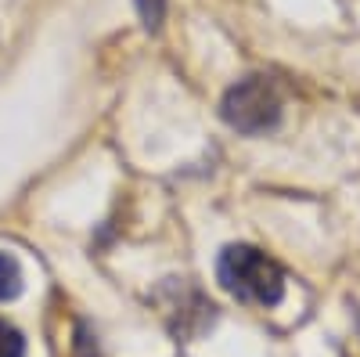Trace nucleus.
<instances>
[{"mask_svg":"<svg viewBox=\"0 0 360 357\" xmlns=\"http://www.w3.org/2000/svg\"><path fill=\"white\" fill-rule=\"evenodd\" d=\"M220 285L245 303L274 307L285 292V271L252 246H227L217 263Z\"/></svg>","mask_w":360,"mask_h":357,"instance_id":"obj_1","label":"nucleus"},{"mask_svg":"<svg viewBox=\"0 0 360 357\" xmlns=\"http://www.w3.org/2000/svg\"><path fill=\"white\" fill-rule=\"evenodd\" d=\"M224 119L242 130V134H259V130H270L281 119V91L274 80L266 76H249L242 83H234L231 91L224 94V105H220Z\"/></svg>","mask_w":360,"mask_h":357,"instance_id":"obj_2","label":"nucleus"},{"mask_svg":"<svg viewBox=\"0 0 360 357\" xmlns=\"http://www.w3.org/2000/svg\"><path fill=\"white\" fill-rule=\"evenodd\" d=\"M22 292V267L15 256L0 253V300H15Z\"/></svg>","mask_w":360,"mask_h":357,"instance_id":"obj_3","label":"nucleus"},{"mask_svg":"<svg viewBox=\"0 0 360 357\" xmlns=\"http://www.w3.org/2000/svg\"><path fill=\"white\" fill-rule=\"evenodd\" d=\"M0 357H25V339L8 321H0Z\"/></svg>","mask_w":360,"mask_h":357,"instance_id":"obj_4","label":"nucleus"},{"mask_svg":"<svg viewBox=\"0 0 360 357\" xmlns=\"http://www.w3.org/2000/svg\"><path fill=\"white\" fill-rule=\"evenodd\" d=\"M137 11H141V22L148 33H155L162 25V15H166V0H137Z\"/></svg>","mask_w":360,"mask_h":357,"instance_id":"obj_5","label":"nucleus"},{"mask_svg":"<svg viewBox=\"0 0 360 357\" xmlns=\"http://www.w3.org/2000/svg\"><path fill=\"white\" fill-rule=\"evenodd\" d=\"M76 357H98V343L83 325H79V339H76Z\"/></svg>","mask_w":360,"mask_h":357,"instance_id":"obj_6","label":"nucleus"}]
</instances>
